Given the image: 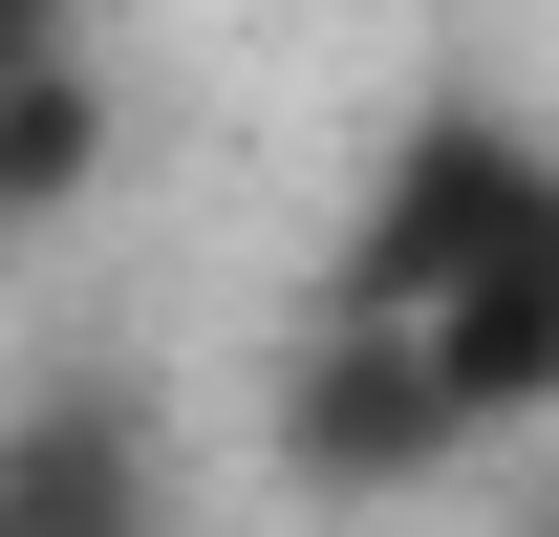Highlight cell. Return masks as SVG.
<instances>
[{"label":"cell","instance_id":"obj_1","mask_svg":"<svg viewBox=\"0 0 559 537\" xmlns=\"http://www.w3.org/2000/svg\"><path fill=\"white\" fill-rule=\"evenodd\" d=\"M323 301L409 344L452 430H538L559 408V151L538 130H430Z\"/></svg>","mask_w":559,"mask_h":537},{"label":"cell","instance_id":"obj_2","mask_svg":"<svg viewBox=\"0 0 559 537\" xmlns=\"http://www.w3.org/2000/svg\"><path fill=\"white\" fill-rule=\"evenodd\" d=\"M66 44H86V0H0V86H44Z\"/></svg>","mask_w":559,"mask_h":537}]
</instances>
